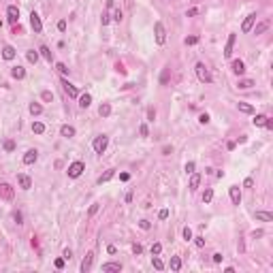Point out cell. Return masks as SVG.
I'll list each match as a JSON object with an SVG mask.
<instances>
[{
	"label": "cell",
	"mask_w": 273,
	"mask_h": 273,
	"mask_svg": "<svg viewBox=\"0 0 273 273\" xmlns=\"http://www.w3.org/2000/svg\"><path fill=\"white\" fill-rule=\"evenodd\" d=\"M194 68H196V75H199V79H201L203 83H211V81H214V77H211L209 68H207V66H205L203 62H199V64H196Z\"/></svg>",
	"instance_id": "1"
},
{
	"label": "cell",
	"mask_w": 273,
	"mask_h": 273,
	"mask_svg": "<svg viewBox=\"0 0 273 273\" xmlns=\"http://www.w3.org/2000/svg\"><path fill=\"white\" fill-rule=\"evenodd\" d=\"M107 145H109V137L107 134H98V137L94 139V143H92V147H94L96 154H103V152L107 149Z\"/></svg>",
	"instance_id": "2"
},
{
	"label": "cell",
	"mask_w": 273,
	"mask_h": 273,
	"mask_svg": "<svg viewBox=\"0 0 273 273\" xmlns=\"http://www.w3.org/2000/svg\"><path fill=\"white\" fill-rule=\"evenodd\" d=\"M154 34H156V43H158V45H164L166 30H164V26H162V22H156L154 24Z\"/></svg>",
	"instance_id": "3"
},
{
	"label": "cell",
	"mask_w": 273,
	"mask_h": 273,
	"mask_svg": "<svg viewBox=\"0 0 273 273\" xmlns=\"http://www.w3.org/2000/svg\"><path fill=\"white\" fill-rule=\"evenodd\" d=\"M83 171H85V164H83L81 160H77V162H73V164H68V171H66V173H68V177H79V175H81Z\"/></svg>",
	"instance_id": "4"
},
{
	"label": "cell",
	"mask_w": 273,
	"mask_h": 273,
	"mask_svg": "<svg viewBox=\"0 0 273 273\" xmlns=\"http://www.w3.org/2000/svg\"><path fill=\"white\" fill-rule=\"evenodd\" d=\"M30 26H32V30H34L36 34L43 32V24H41V17H38V13H36V11L30 13Z\"/></svg>",
	"instance_id": "5"
},
{
	"label": "cell",
	"mask_w": 273,
	"mask_h": 273,
	"mask_svg": "<svg viewBox=\"0 0 273 273\" xmlns=\"http://www.w3.org/2000/svg\"><path fill=\"white\" fill-rule=\"evenodd\" d=\"M254 22H256V13H250L248 17L243 19V24H241V32H250L254 28Z\"/></svg>",
	"instance_id": "6"
},
{
	"label": "cell",
	"mask_w": 273,
	"mask_h": 273,
	"mask_svg": "<svg viewBox=\"0 0 273 273\" xmlns=\"http://www.w3.org/2000/svg\"><path fill=\"white\" fill-rule=\"evenodd\" d=\"M17 184H19L22 190H30V188H32V179L28 177V175H24V173L17 175Z\"/></svg>",
	"instance_id": "7"
},
{
	"label": "cell",
	"mask_w": 273,
	"mask_h": 273,
	"mask_svg": "<svg viewBox=\"0 0 273 273\" xmlns=\"http://www.w3.org/2000/svg\"><path fill=\"white\" fill-rule=\"evenodd\" d=\"M92 262H94V252H88V254H85V258L81 260V271L88 273L90 269H92Z\"/></svg>",
	"instance_id": "8"
},
{
	"label": "cell",
	"mask_w": 273,
	"mask_h": 273,
	"mask_svg": "<svg viewBox=\"0 0 273 273\" xmlns=\"http://www.w3.org/2000/svg\"><path fill=\"white\" fill-rule=\"evenodd\" d=\"M228 194H230L233 205H239V203H241V190H239V186H230V188H228Z\"/></svg>",
	"instance_id": "9"
},
{
	"label": "cell",
	"mask_w": 273,
	"mask_h": 273,
	"mask_svg": "<svg viewBox=\"0 0 273 273\" xmlns=\"http://www.w3.org/2000/svg\"><path fill=\"white\" fill-rule=\"evenodd\" d=\"M235 41H237V36L230 34L228 36V41H226V47H224V58H230L233 56V47H235Z\"/></svg>",
	"instance_id": "10"
},
{
	"label": "cell",
	"mask_w": 273,
	"mask_h": 273,
	"mask_svg": "<svg viewBox=\"0 0 273 273\" xmlns=\"http://www.w3.org/2000/svg\"><path fill=\"white\" fill-rule=\"evenodd\" d=\"M36 158H38V152H36V149H28V152L24 154V164H28V166L34 164Z\"/></svg>",
	"instance_id": "11"
},
{
	"label": "cell",
	"mask_w": 273,
	"mask_h": 273,
	"mask_svg": "<svg viewBox=\"0 0 273 273\" xmlns=\"http://www.w3.org/2000/svg\"><path fill=\"white\" fill-rule=\"evenodd\" d=\"M62 85H64V90H66V94L71 96V98H77V96H79V90H77L75 85H71V83L66 81V79H62Z\"/></svg>",
	"instance_id": "12"
},
{
	"label": "cell",
	"mask_w": 273,
	"mask_h": 273,
	"mask_svg": "<svg viewBox=\"0 0 273 273\" xmlns=\"http://www.w3.org/2000/svg\"><path fill=\"white\" fill-rule=\"evenodd\" d=\"M7 15H9V22H11V24H15V22L19 19V9H17L15 4H11V7L7 9Z\"/></svg>",
	"instance_id": "13"
},
{
	"label": "cell",
	"mask_w": 273,
	"mask_h": 273,
	"mask_svg": "<svg viewBox=\"0 0 273 273\" xmlns=\"http://www.w3.org/2000/svg\"><path fill=\"white\" fill-rule=\"evenodd\" d=\"M0 194H2V196H4L7 201H11V199H13V194H15V192H13V188H11V186H9V184H0Z\"/></svg>",
	"instance_id": "14"
},
{
	"label": "cell",
	"mask_w": 273,
	"mask_h": 273,
	"mask_svg": "<svg viewBox=\"0 0 273 273\" xmlns=\"http://www.w3.org/2000/svg\"><path fill=\"white\" fill-rule=\"evenodd\" d=\"M230 68H233V73H235V75H243V73H245V64H243L241 60H233Z\"/></svg>",
	"instance_id": "15"
},
{
	"label": "cell",
	"mask_w": 273,
	"mask_h": 273,
	"mask_svg": "<svg viewBox=\"0 0 273 273\" xmlns=\"http://www.w3.org/2000/svg\"><path fill=\"white\" fill-rule=\"evenodd\" d=\"M103 271H105V273L122 271V265H119V262H107V265H103Z\"/></svg>",
	"instance_id": "16"
},
{
	"label": "cell",
	"mask_w": 273,
	"mask_h": 273,
	"mask_svg": "<svg viewBox=\"0 0 273 273\" xmlns=\"http://www.w3.org/2000/svg\"><path fill=\"white\" fill-rule=\"evenodd\" d=\"M77 98H79V107L81 109H88L92 105V96L90 94H81V96H77Z\"/></svg>",
	"instance_id": "17"
},
{
	"label": "cell",
	"mask_w": 273,
	"mask_h": 273,
	"mask_svg": "<svg viewBox=\"0 0 273 273\" xmlns=\"http://www.w3.org/2000/svg\"><path fill=\"white\" fill-rule=\"evenodd\" d=\"M60 134H62V137H66V139H71V137H75V128H73V126H68V124H64V126L60 128Z\"/></svg>",
	"instance_id": "18"
},
{
	"label": "cell",
	"mask_w": 273,
	"mask_h": 273,
	"mask_svg": "<svg viewBox=\"0 0 273 273\" xmlns=\"http://www.w3.org/2000/svg\"><path fill=\"white\" fill-rule=\"evenodd\" d=\"M256 220H260V222H273V215L269 211H256Z\"/></svg>",
	"instance_id": "19"
},
{
	"label": "cell",
	"mask_w": 273,
	"mask_h": 273,
	"mask_svg": "<svg viewBox=\"0 0 273 273\" xmlns=\"http://www.w3.org/2000/svg\"><path fill=\"white\" fill-rule=\"evenodd\" d=\"M11 75L15 77V79H24V77H26V68H24V66H19V64H17V66H15V68L11 71Z\"/></svg>",
	"instance_id": "20"
},
{
	"label": "cell",
	"mask_w": 273,
	"mask_h": 273,
	"mask_svg": "<svg viewBox=\"0 0 273 273\" xmlns=\"http://www.w3.org/2000/svg\"><path fill=\"white\" fill-rule=\"evenodd\" d=\"M98 113H100V118H109V115H111V105H109V103H103V105L98 107Z\"/></svg>",
	"instance_id": "21"
},
{
	"label": "cell",
	"mask_w": 273,
	"mask_h": 273,
	"mask_svg": "<svg viewBox=\"0 0 273 273\" xmlns=\"http://www.w3.org/2000/svg\"><path fill=\"white\" fill-rule=\"evenodd\" d=\"M2 58H4V60H13V58H15V49H13L11 45L2 47Z\"/></svg>",
	"instance_id": "22"
},
{
	"label": "cell",
	"mask_w": 273,
	"mask_h": 273,
	"mask_svg": "<svg viewBox=\"0 0 273 273\" xmlns=\"http://www.w3.org/2000/svg\"><path fill=\"white\" fill-rule=\"evenodd\" d=\"M199 184H201V175H199V173H192V177H190V190H196V188H199Z\"/></svg>",
	"instance_id": "23"
},
{
	"label": "cell",
	"mask_w": 273,
	"mask_h": 273,
	"mask_svg": "<svg viewBox=\"0 0 273 273\" xmlns=\"http://www.w3.org/2000/svg\"><path fill=\"white\" fill-rule=\"evenodd\" d=\"M38 53H41L43 58L47 60V62H51V51H49L47 45H41V47H38Z\"/></svg>",
	"instance_id": "24"
},
{
	"label": "cell",
	"mask_w": 273,
	"mask_h": 273,
	"mask_svg": "<svg viewBox=\"0 0 273 273\" xmlns=\"http://www.w3.org/2000/svg\"><path fill=\"white\" fill-rule=\"evenodd\" d=\"M26 58H28V62H32V64H36V62H38V51H34V49L26 51Z\"/></svg>",
	"instance_id": "25"
},
{
	"label": "cell",
	"mask_w": 273,
	"mask_h": 273,
	"mask_svg": "<svg viewBox=\"0 0 273 273\" xmlns=\"http://www.w3.org/2000/svg\"><path fill=\"white\" fill-rule=\"evenodd\" d=\"M32 132H34V134H43V132H45V124H43V122H34V124H32Z\"/></svg>",
	"instance_id": "26"
},
{
	"label": "cell",
	"mask_w": 273,
	"mask_h": 273,
	"mask_svg": "<svg viewBox=\"0 0 273 273\" xmlns=\"http://www.w3.org/2000/svg\"><path fill=\"white\" fill-rule=\"evenodd\" d=\"M171 269H173V271H179V269H181V258H179V256H171Z\"/></svg>",
	"instance_id": "27"
},
{
	"label": "cell",
	"mask_w": 273,
	"mask_h": 273,
	"mask_svg": "<svg viewBox=\"0 0 273 273\" xmlns=\"http://www.w3.org/2000/svg\"><path fill=\"white\" fill-rule=\"evenodd\" d=\"M252 85H254V81H252V79H241V81L237 83V88H239V90H250Z\"/></svg>",
	"instance_id": "28"
},
{
	"label": "cell",
	"mask_w": 273,
	"mask_h": 273,
	"mask_svg": "<svg viewBox=\"0 0 273 273\" xmlns=\"http://www.w3.org/2000/svg\"><path fill=\"white\" fill-rule=\"evenodd\" d=\"M113 175H115V171H113V169H109L105 175H100V177H98V184H105V181H109V179L113 177Z\"/></svg>",
	"instance_id": "29"
},
{
	"label": "cell",
	"mask_w": 273,
	"mask_h": 273,
	"mask_svg": "<svg viewBox=\"0 0 273 273\" xmlns=\"http://www.w3.org/2000/svg\"><path fill=\"white\" fill-rule=\"evenodd\" d=\"M237 107H239V111H241V113H254V107H252V105H248V103H239Z\"/></svg>",
	"instance_id": "30"
},
{
	"label": "cell",
	"mask_w": 273,
	"mask_h": 273,
	"mask_svg": "<svg viewBox=\"0 0 273 273\" xmlns=\"http://www.w3.org/2000/svg\"><path fill=\"white\" fill-rule=\"evenodd\" d=\"M152 265H154V269H158V271H162V269H164V262L160 260L158 256H152Z\"/></svg>",
	"instance_id": "31"
},
{
	"label": "cell",
	"mask_w": 273,
	"mask_h": 273,
	"mask_svg": "<svg viewBox=\"0 0 273 273\" xmlns=\"http://www.w3.org/2000/svg\"><path fill=\"white\" fill-rule=\"evenodd\" d=\"M30 113H32V115H41V113H43V107H41L38 103H32V105H30Z\"/></svg>",
	"instance_id": "32"
},
{
	"label": "cell",
	"mask_w": 273,
	"mask_h": 273,
	"mask_svg": "<svg viewBox=\"0 0 273 273\" xmlns=\"http://www.w3.org/2000/svg\"><path fill=\"white\" fill-rule=\"evenodd\" d=\"M267 115H256V118L252 119V122H254V126H265V124H267Z\"/></svg>",
	"instance_id": "33"
},
{
	"label": "cell",
	"mask_w": 273,
	"mask_h": 273,
	"mask_svg": "<svg viewBox=\"0 0 273 273\" xmlns=\"http://www.w3.org/2000/svg\"><path fill=\"white\" fill-rule=\"evenodd\" d=\"M211 199H214V190L207 188V190L203 192V203H211Z\"/></svg>",
	"instance_id": "34"
},
{
	"label": "cell",
	"mask_w": 273,
	"mask_h": 273,
	"mask_svg": "<svg viewBox=\"0 0 273 273\" xmlns=\"http://www.w3.org/2000/svg\"><path fill=\"white\" fill-rule=\"evenodd\" d=\"M267 28H269V22H260V24L256 26V30H254V32H256V34H262Z\"/></svg>",
	"instance_id": "35"
},
{
	"label": "cell",
	"mask_w": 273,
	"mask_h": 273,
	"mask_svg": "<svg viewBox=\"0 0 273 273\" xmlns=\"http://www.w3.org/2000/svg\"><path fill=\"white\" fill-rule=\"evenodd\" d=\"M160 252H162V245H160V243H154V245H152V256H160Z\"/></svg>",
	"instance_id": "36"
},
{
	"label": "cell",
	"mask_w": 273,
	"mask_h": 273,
	"mask_svg": "<svg viewBox=\"0 0 273 273\" xmlns=\"http://www.w3.org/2000/svg\"><path fill=\"white\" fill-rule=\"evenodd\" d=\"M184 239H186V241H190V239H192V228H190V226L184 228Z\"/></svg>",
	"instance_id": "37"
},
{
	"label": "cell",
	"mask_w": 273,
	"mask_h": 273,
	"mask_svg": "<svg viewBox=\"0 0 273 273\" xmlns=\"http://www.w3.org/2000/svg\"><path fill=\"white\" fill-rule=\"evenodd\" d=\"M184 43H186V45H196V43H199V36H188Z\"/></svg>",
	"instance_id": "38"
},
{
	"label": "cell",
	"mask_w": 273,
	"mask_h": 273,
	"mask_svg": "<svg viewBox=\"0 0 273 273\" xmlns=\"http://www.w3.org/2000/svg\"><path fill=\"white\" fill-rule=\"evenodd\" d=\"M56 68H58V71L62 73V75H66V73H68V68H66V64H62V62H58V64H56Z\"/></svg>",
	"instance_id": "39"
},
{
	"label": "cell",
	"mask_w": 273,
	"mask_h": 273,
	"mask_svg": "<svg viewBox=\"0 0 273 273\" xmlns=\"http://www.w3.org/2000/svg\"><path fill=\"white\" fill-rule=\"evenodd\" d=\"M122 17H124V13L119 11V9H115V11H113V19H115V22H122Z\"/></svg>",
	"instance_id": "40"
},
{
	"label": "cell",
	"mask_w": 273,
	"mask_h": 273,
	"mask_svg": "<svg viewBox=\"0 0 273 273\" xmlns=\"http://www.w3.org/2000/svg\"><path fill=\"white\" fill-rule=\"evenodd\" d=\"M147 119H149V122H154V119H156V109H152V107L147 109Z\"/></svg>",
	"instance_id": "41"
},
{
	"label": "cell",
	"mask_w": 273,
	"mask_h": 273,
	"mask_svg": "<svg viewBox=\"0 0 273 273\" xmlns=\"http://www.w3.org/2000/svg\"><path fill=\"white\" fill-rule=\"evenodd\" d=\"M139 226H141L143 230H149V228H152V224H149V220H141V222H139Z\"/></svg>",
	"instance_id": "42"
},
{
	"label": "cell",
	"mask_w": 273,
	"mask_h": 273,
	"mask_svg": "<svg viewBox=\"0 0 273 273\" xmlns=\"http://www.w3.org/2000/svg\"><path fill=\"white\" fill-rule=\"evenodd\" d=\"M43 100H45V103H49V100H53V94H51V92H47V90H45V92H43Z\"/></svg>",
	"instance_id": "43"
},
{
	"label": "cell",
	"mask_w": 273,
	"mask_h": 273,
	"mask_svg": "<svg viewBox=\"0 0 273 273\" xmlns=\"http://www.w3.org/2000/svg\"><path fill=\"white\" fill-rule=\"evenodd\" d=\"M4 149H7V152H13V149H15V143L13 141H4Z\"/></svg>",
	"instance_id": "44"
},
{
	"label": "cell",
	"mask_w": 273,
	"mask_h": 273,
	"mask_svg": "<svg viewBox=\"0 0 273 273\" xmlns=\"http://www.w3.org/2000/svg\"><path fill=\"white\" fill-rule=\"evenodd\" d=\"M139 132H141V137H147V134H149V130H147V126H145V124H141V126H139Z\"/></svg>",
	"instance_id": "45"
},
{
	"label": "cell",
	"mask_w": 273,
	"mask_h": 273,
	"mask_svg": "<svg viewBox=\"0 0 273 273\" xmlns=\"http://www.w3.org/2000/svg\"><path fill=\"white\" fill-rule=\"evenodd\" d=\"M158 218H160V220H166V218H169V209H160Z\"/></svg>",
	"instance_id": "46"
},
{
	"label": "cell",
	"mask_w": 273,
	"mask_h": 273,
	"mask_svg": "<svg viewBox=\"0 0 273 273\" xmlns=\"http://www.w3.org/2000/svg\"><path fill=\"white\" fill-rule=\"evenodd\" d=\"M132 252H134V254H141V252H143V248L139 245V243H132Z\"/></svg>",
	"instance_id": "47"
},
{
	"label": "cell",
	"mask_w": 273,
	"mask_h": 273,
	"mask_svg": "<svg viewBox=\"0 0 273 273\" xmlns=\"http://www.w3.org/2000/svg\"><path fill=\"white\" fill-rule=\"evenodd\" d=\"M58 30H60V32L66 30V22H64V19H60V22H58Z\"/></svg>",
	"instance_id": "48"
},
{
	"label": "cell",
	"mask_w": 273,
	"mask_h": 273,
	"mask_svg": "<svg viewBox=\"0 0 273 273\" xmlns=\"http://www.w3.org/2000/svg\"><path fill=\"white\" fill-rule=\"evenodd\" d=\"M194 243H196V248H203V245H205V239H203V237H196V239H194Z\"/></svg>",
	"instance_id": "49"
},
{
	"label": "cell",
	"mask_w": 273,
	"mask_h": 273,
	"mask_svg": "<svg viewBox=\"0 0 273 273\" xmlns=\"http://www.w3.org/2000/svg\"><path fill=\"white\" fill-rule=\"evenodd\" d=\"M96 211H98V205L94 203V205H90V211H88V215H94Z\"/></svg>",
	"instance_id": "50"
},
{
	"label": "cell",
	"mask_w": 273,
	"mask_h": 273,
	"mask_svg": "<svg viewBox=\"0 0 273 273\" xmlns=\"http://www.w3.org/2000/svg\"><path fill=\"white\" fill-rule=\"evenodd\" d=\"M13 220H15L17 224H22V214H19V211H15V214H13Z\"/></svg>",
	"instance_id": "51"
},
{
	"label": "cell",
	"mask_w": 273,
	"mask_h": 273,
	"mask_svg": "<svg viewBox=\"0 0 273 273\" xmlns=\"http://www.w3.org/2000/svg\"><path fill=\"white\" fill-rule=\"evenodd\" d=\"M243 186H245V188H252V186H254V179H252V177H248L245 181H243Z\"/></svg>",
	"instance_id": "52"
},
{
	"label": "cell",
	"mask_w": 273,
	"mask_h": 273,
	"mask_svg": "<svg viewBox=\"0 0 273 273\" xmlns=\"http://www.w3.org/2000/svg\"><path fill=\"white\" fill-rule=\"evenodd\" d=\"M222 258H224V256H222L220 252H215V254H214V262H222Z\"/></svg>",
	"instance_id": "53"
},
{
	"label": "cell",
	"mask_w": 273,
	"mask_h": 273,
	"mask_svg": "<svg viewBox=\"0 0 273 273\" xmlns=\"http://www.w3.org/2000/svg\"><path fill=\"white\" fill-rule=\"evenodd\" d=\"M194 15H199V9H190V11L186 13V17H194Z\"/></svg>",
	"instance_id": "54"
},
{
	"label": "cell",
	"mask_w": 273,
	"mask_h": 273,
	"mask_svg": "<svg viewBox=\"0 0 273 273\" xmlns=\"http://www.w3.org/2000/svg\"><path fill=\"white\" fill-rule=\"evenodd\" d=\"M199 122H201V124H207V122H209V115H207V113H203L201 118H199Z\"/></svg>",
	"instance_id": "55"
},
{
	"label": "cell",
	"mask_w": 273,
	"mask_h": 273,
	"mask_svg": "<svg viewBox=\"0 0 273 273\" xmlns=\"http://www.w3.org/2000/svg\"><path fill=\"white\" fill-rule=\"evenodd\" d=\"M186 173H194V162H188V164H186Z\"/></svg>",
	"instance_id": "56"
},
{
	"label": "cell",
	"mask_w": 273,
	"mask_h": 273,
	"mask_svg": "<svg viewBox=\"0 0 273 273\" xmlns=\"http://www.w3.org/2000/svg\"><path fill=\"white\" fill-rule=\"evenodd\" d=\"M100 19H103V26H107L109 24V13H103V17H100Z\"/></svg>",
	"instance_id": "57"
},
{
	"label": "cell",
	"mask_w": 273,
	"mask_h": 273,
	"mask_svg": "<svg viewBox=\"0 0 273 273\" xmlns=\"http://www.w3.org/2000/svg\"><path fill=\"white\" fill-rule=\"evenodd\" d=\"M56 267L62 269V267H64V258H58V260H56Z\"/></svg>",
	"instance_id": "58"
},
{
	"label": "cell",
	"mask_w": 273,
	"mask_h": 273,
	"mask_svg": "<svg viewBox=\"0 0 273 273\" xmlns=\"http://www.w3.org/2000/svg\"><path fill=\"white\" fill-rule=\"evenodd\" d=\"M71 256H73V252L66 248V250H64V258H68V260H71Z\"/></svg>",
	"instance_id": "59"
},
{
	"label": "cell",
	"mask_w": 273,
	"mask_h": 273,
	"mask_svg": "<svg viewBox=\"0 0 273 273\" xmlns=\"http://www.w3.org/2000/svg\"><path fill=\"white\" fill-rule=\"evenodd\" d=\"M119 179H122V181H128V179H130V175H128V173H122V175H119Z\"/></svg>",
	"instance_id": "60"
},
{
	"label": "cell",
	"mask_w": 273,
	"mask_h": 273,
	"mask_svg": "<svg viewBox=\"0 0 273 273\" xmlns=\"http://www.w3.org/2000/svg\"><path fill=\"white\" fill-rule=\"evenodd\" d=\"M166 77H169V71H164V73H162V79H160V81H162V85L166 83Z\"/></svg>",
	"instance_id": "61"
},
{
	"label": "cell",
	"mask_w": 273,
	"mask_h": 273,
	"mask_svg": "<svg viewBox=\"0 0 273 273\" xmlns=\"http://www.w3.org/2000/svg\"><path fill=\"white\" fill-rule=\"evenodd\" d=\"M107 252H109V254H115L118 250H115V245H109V248H107Z\"/></svg>",
	"instance_id": "62"
}]
</instances>
